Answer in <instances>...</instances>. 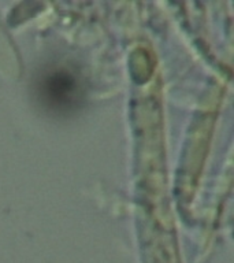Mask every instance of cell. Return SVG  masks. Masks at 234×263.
I'll return each instance as SVG.
<instances>
[{"instance_id": "obj_1", "label": "cell", "mask_w": 234, "mask_h": 263, "mask_svg": "<svg viewBox=\"0 0 234 263\" xmlns=\"http://www.w3.org/2000/svg\"><path fill=\"white\" fill-rule=\"evenodd\" d=\"M41 93L49 106L63 108L77 99L78 81L67 70H53L41 81Z\"/></svg>"}]
</instances>
